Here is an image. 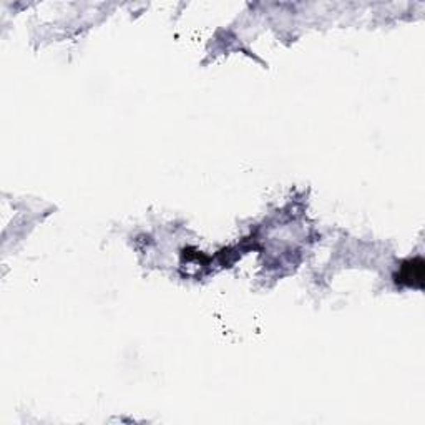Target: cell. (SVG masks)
<instances>
[{
    "label": "cell",
    "instance_id": "obj_1",
    "mask_svg": "<svg viewBox=\"0 0 425 425\" xmlns=\"http://www.w3.org/2000/svg\"><path fill=\"white\" fill-rule=\"evenodd\" d=\"M397 283L405 284L412 288H422L424 286V261L420 258L407 261L402 266L401 273L397 276Z\"/></svg>",
    "mask_w": 425,
    "mask_h": 425
}]
</instances>
